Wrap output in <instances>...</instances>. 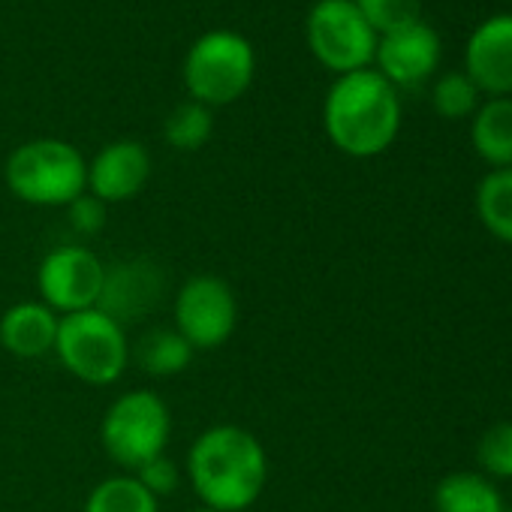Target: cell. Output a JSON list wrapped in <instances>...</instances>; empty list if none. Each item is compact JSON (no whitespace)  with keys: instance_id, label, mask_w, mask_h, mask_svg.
<instances>
[{"instance_id":"cell-13","label":"cell","mask_w":512,"mask_h":512,"mask_svg":"<svg viewBox=\"0 0 512 512\" xmlns=\"http://www.w3.org/2000/svg\"><path fill=\"white\" fill-rule=\"evenodd\" d=\"M151 178V154L136 139L109 142L88 163V193L106 205L136 199Z\"/></svg>"},{"instance_id":"cell-9","label":"cell","mask_w":512,"mask_h":512,"mask_svg":"<svg viewBox=\"0 0 512 512\" xmlns=\"http://www.w3.org/2000/svg\"><path fill=\"white\" fill-rule=\"evenodd\" d=\"M106 281V263L85 244H61L43 256L37 269L40 302L58 317L97 308Z\"/></svg>"},{"instance_id":"cell-19","label":"cell","mask_w":512,"mask_h":512,"mask_svg":"<svg viewBox=\"0 0 512 512\" xmlns=\"http://www.w3.org/2000/svg\"><path fill=\"white\" fill-rule=\"evenodd\" d=\"M476 211L482 226L512 244V166L509 169H491L479 187H476Z\"/></svg>"},{"instance_id":"cell-10","label":"cell","mask_w":512,"mask_h":512,"mask_svg":"<svg viewBox=\"0 0 512 512\" xmlns=\"http://www.w3.org/2000/svg\"><path fill=\"white\" fill-rule=\"evenodd\" d=\"M374 70L392 88L422 85L440 64V37L431 25L416 22L401 31L383 34L374 52Z\"/></svg>"},{"instance_id":"cell-1","label":"cell","mask_w":512,"mask_h":512,"mask_svg":"<svg viewBox=\"0 0 512 512\" xmlns=\"http://www.w3.org/2000/svg\"><path fill=\"white\" fill-rule=\"evenodd\" d=\"M187 479L202 506L244 512L263 497L269 455L253 431L241 425H211L187 449Z\"/></svg>"},{"instance_id":"cell-24","label":"cell","mask_w":512,"mask_h":512,"mask_svg":"<svg viewBox=\"0 0 512 512\" xmlns=\"http://www.w3.org/2000/svg\"><path fill=\"white\" fill-rule=\"evenodd\" d=\"M133 476H136L157 500L166 497V494H172V491L178 488V482H181V473H178L175 461H172L166 452L157 455V458H151L148 464H142Z\"/></svg>"},{"instance_id":"cell-21","label":"cell","mask_w":512,"mask_h":512,"mask_svg":"<svg viewBox=\"0 0 512 512\" xmlns=\"http://www.w3.org/2000/svg\"><path fill=\"white\" fill-rule=\"evenodd\" d=\"M431 103L440 118L458 121L479 109V88L467 79V73H446L434 82Z\"/></svg>"},{"instance_id":"cell-18","label":"cell","mask_w":512,"mask_h":512,"mask_svg":"<svg viewBox=\"0 0 512 512\" xmlns=\"http://www.w3.org/2000/svg\"><path fill=\"white\" fill-rule=\"evenodd\" d=\"M85 512H160V500L133 473H118L91 488Z\"/></svg>"},{"instance_id":"cell-20","label":"cell","mask_w":512,"mask_h":512,"mask_svg":"<svg viewBox=\"0 0 512 512\" xmlns=\"http://www.w3.org/2000/svg\"><path fill=\"white\" fill-rule=\"evenodd\" d=\"M214 133V112L196 100L175 106L163 124V139L175 151H199Z\"/></svg>"},{"instance_id":"cell-3","label":"cell","mask_w":512,"mask_h":512,"mask_svg":"<svg viewBox=\"0 0 512 512\" xmlns=\"http://www.w3.org/2000/svg\"><path fill=\"white\" fill-rule=\"evenodd\" d=\"M10 193L37 208H67L88 190V160L64 139H31L4 166Z\"/></svg>"},{"instance_id":"cell-14","label":"cell","mask_w":512,"mask_h":512,"mask_svg":"<svg viewBox=\"0 0 512 512\" xmlns=\"http://www.w3.org/2000/svg\"><path fill=\"white\" fill-rule=\"evenodd\" d=\"M61 317L43 302H19L0 317V347L19 359H43L55 353Z\"/></svg>"},{"instance_id":"cell-11","label":"cell","mask_w":512,"mask_h":512,"mask_svg":"<svg viewBox=\"0 0 512 512\" xmlns=\"http://www.w3.org/2000/svg\"><path fill=\"white\" fill-rule=\"evenodd\" d=\"M163 299V272L151 260H127L106 266V281L97 308L121 323L124 329L130 323H139L151 311H157Z\"/></svg>"},{"instance_id":"cell-25","label":"cell","mask_w":512,"mask_h":512,"mask_svg":"<svg viewBox=\"0 0 512 512\" xmlns=\"http://www.w3.org/2000/svg\"><path fill=\"white\" fill-rule=\"evenodd\" d=\"M67 220L79 235H97L106 226V202L91 196L88 190L67 205Z\"/></svg>"},{"instance_id":"cell-2","label":"cell","mask_w":512,"mask_h":512,"mask_svg":"<svg viewBox=\"0 0 512 512\" xmlns=\"http://www.w3.org/2000/svg\"><path fill=\"white\" fill-rule=\"evenodd\" d=\"M329 142L356 160L383 154L401 130V100L374 67L338 76L323 103Z\"/></svg>"},{"instance_id":"cell-5","label":"cell","mask_w":512,"mask_h":512,"mask_svg":"<svg viewBox=\"0 0 512 512\" xmlns=\"http://www.w3.org/2000/svg\"><path fill=\"white\" fill-rule=\"evenodd\" d=\"M256 73V55L238 31L202 34L184 58V88L190 100L217 109L229 106L250 88Z\"/></svg>"},{"instance_id":"cell-16","label":"cell","mask_w":512,"mask_h":512,"mask_svg":"<svg viewBox=\"0 0 512 512\" xmlns=\"http://www.w3.org/2000/svg\"><path fill=\"white\" fill-rule=\"evenodd\" d=\"M437 512H506L497 485L479 473H449L434 488Z\"/></svg>"},{"instance_id":"cell-22","label":"cell","mask_w":512,"mask_h":512,"mask_svg":"<svg viewBox=\"0 0 512 512\" xmlns=\"http://www.w3.org/2000/svg\"><path fill=\"white\" fill-rule=\"evenodd\" d=\"M377 37L422 22V0H353Z\"/></svg>"},{"instance_id":"cell-4","label":"cell","mask_w":512,"mask_h":512,"mask_svg":"<svg viewBox=\"0 0 512 512\" xmlns=\"http://www.w3.org/2000/svg\"><path fill=\"white\" fill-rule=\"evenodd\" d=\"M55 356L76 380L88 386H112L130 365V341L121 323L100 308H88L61 317Z\"/></svg>"},{"instance_id":"cell-23","label":"cell","mask_w":512,"mask_h":512,"mask_svg":"<svg viewBox=\"0 0 512 512\" xmlns=\"http://www.w3.org/2000/svg\"><path fill=\"white\" fill-rule=\"evenodd\" d=\"M476 455H479V464L488 476L512 479V422L491 425L479 437Z\"/></svg>"},{"instance_id":"cell-7","label":"cell","mask_w":512,"mask_h":512,"mask_svg":"<svg viewBox=\"0 0 512 512\" xmlns=\"http://www.w3.org/2000/svg\"><path fill=\"white\" fill-rule=\"evenodd\" d=\"M305 37L311 55L338 76L368 70L380 40L353 0H317L308 13Z\"/></svg>"},{"instance_id":"cell-17","label":"cell","mask_w":512,"mask_h":512,"mask_svg":"<svg viewBox=\"0 0 512 512\" xmlns=\"http://www.w3.org/2000/svg\"><path fill=\"white\" fill-rule=\"evenodd\" d=\"M193 353L196 350L175 329H151L148 335L139 338L133 350L136 365L151 377H175L187 371V365L193 362Z\"/></svg>"},{"instance_id":"cell-6","label":"cell","mask_w":512,"mask_h":512,"mask_svg":"<svg viewBox=\"0 0 512 512\" xmlns=\"http://www.w3.org/2000/svg\"><path fill=\"white\" fill-rule=\"evenodd\" d=\"M172 434V413L157 392L133 389L118 395L103 422H100V443L106 455L121 467L136 473L142 464L166 452Z\"/></svg>"},{"instance_id":"cell-26","label":"cell","mask_w":512,"mask_h":512,"mask_svg":"<svg viewBox=\"0 0 512 512\" xmlns=\"http://www.w3.org/2000/svg\"><path fill=\"white\" fill-rule=\"evenodd\" d=\"M187 512H217V509H208V506H196V509H187Z\"/></svg>"},{"instance_id":"cell-15","label":"cell","mask_w":512,"mask_h":512,"mask_svg":"<svg viewBox=\"0 0 512 512\" xmlns=\"http://www.w3.org/2000/svg\"><path fill=\"white\" fill-rule=\"evenodd\" d=\"M470 139L491 169L512 166V97H488L473 112Z\"/></svg>"},{"instance_id":"cell-12","label":"cell","mask_w":512,"mask_h":512,"mask_svg":"<svg viewBox=\"0 0 512 512\" xmlns=\"http://www.w3.org/2000/svg\"><path fill=\"white\" fill-rule=\"evenodd\" d=\"M464 73L488 97H512V16L485 19L464 46Z\"/></svg>"},{"instance_id":"cell-8","label":"cell","mask_w":512,"mask_h":512,"mask_svg":"<svg viewBox=\"0 0 512 512\" xmlns=\"http://www.w3.org/2000/svg\"><path fill=\"white\" fill-rule=\"evenodd\" d=\"M238 326L235 290L217 275H193L175 293V332L199 353L223 347Z\"/></svg>"}]
</instances>
